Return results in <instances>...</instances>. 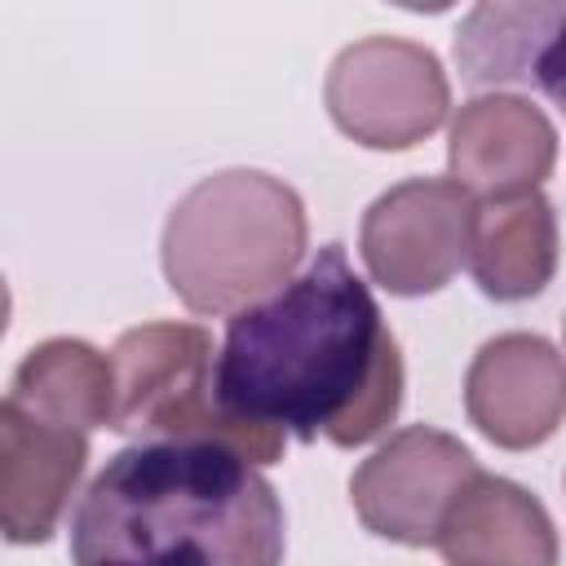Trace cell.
<instances>
[{"mask_svg":"<svg viewBox=\"0 0 566 566\" xmlns=\"http://www.w3.org/2000/svg\"><path fill=\"white\" fill-rule=\"evenodd\" d=\"M557 252H562L557 212L539 190L486 199L473 217L469 270L491 301L539 296L553 283Z\"/></svg>","mask_w":566,"mask_h":566,"instance_id":"obj_12","label":"cell"},{"mask_svg":"<svg viewBox=\"0 0 566 566\" xmlns=\"http://www.w3.org/2000/svg\"><path fill=\"white\" fill-rule=\"evenodd\" d=\"M279 491L217 442L115 451L71 509V566H283Z\"/></svg>","mask_w":566,"mask_h":566,"instance_id":"obj_2","label":"cell"},{"mask_svg":"<svg viewBox=\"0 0 566 566\" xmlns=\"http://www.w3.org/2000/svg\"><path fill=\"white\" fill-rule=\"evenodd\" d=\"M402 385V349L340 243H323L274 296L239 310L217 349V402L301 442L380 438Z\"/></svg>","mask_w":566,"mask_h":566,"instance_id":"obj_1","label":"cell"},{"mask_svg":"<svg viewBox=\"0 0 566 566\" xmlns=\"http://www.w3.org/2000/svg\"><path fill=\"white\" fill-rule=\"evenodd\" d=\"M557 164L553 119L517 93L469 97L447 133V168L469 195L509 199L531 195Z\"/></svg>","mask_w":566,"mask_h":566,"instance_id":"obj_9","label":"cell"},{"mask_svg":"<svg viewBox=\"0 0 566 566\" xmlns=\"http://www.w3.org/2000/svg\"><path fill=\"white\" fill-rule=\"evenodd\" d=\"M433 548L447 566H557L548 509L526 486L482 469L455 495Z\"/></svg>","mask_w":566,"mask_h":566,"instance_id":"obj_11","label":"cell"},{"mask_svg":"<svg viewBox=\"0 0 566 566\" xmlns=\"http://www.w3.org/2000/svg\"><path fill=\"white\" fill-rule=\"evenodd\" d=\"M535 88L566 111V18H562L557 35L548 40V49H544V57L535 66Z\"/></svg>","mask_w":566,"mask_h":566,"instance_id":"obj_15","label":"cell"},{"mask_svg":"<svg viewBox=\"0 0 566 566\" xmlns=\"http://www.w3.org/2000/svg\"><path fill=\"white\" fill-rule=\"evenodd\" d=\"M332 124L367 150H411L442 128L451 84L433 49L402 35H363L345 44L323 84Z\"/></svg>","mask_w":566,"mask_h":566,"instance_id":"obj_5","label":"cell"},{"mask_svg":"<svg viewBox=\"0 0 566 566\" xmlns=\"http://www.w3.org/2000/svg\"><path fill=\"white\" fill-rule=\"evenodd\" d=\"M478 203L451 177H411L371 199L358 226V252L394 296H429L469 261Z\"/></svg>","mask_w":566,"mask_h":566,"instance_id":"obj_6","label":"cell"},{"mask_svg":"<svg viewBox=\"0 0 566 566\" xmlns=\"http://www.w3.org/2000/svg\"><path fill=\"white\" fill-rule=\"evenodd\" d=\"M305 243V203L283 177L226 168L172 203L159 261L177 301L217 318L274 296L301 265Z\"/></svg>","mask_w":566,"mask_h":566,"instance_id":"obj_3","label":"cell"},{"mask_svg":"<svg viewBox=\"0 0 566 566\" xmlns=\"http://www.w3.org/2000/svg\"><path fill=\"white\" fill-rule=\"evenodd\" d=\"M562 327H566V323H562Z\"/></svg>","mask_w":566,"mask_h":566,"instance_id":"obj_16","label":"cell"},{"mask_svg":"<svg viewBox=\"0 0 566 566\" xmlns=\"http://www.w3.org/2000/svg\"><path fill=\"white\" fill-rule=\"evenodd\" d=\"M4 398L57 429H75V433L111 429L115 371L111 358L88 340L53 336L22 354Z\"/></svg>","mask_w":566,"mask_h":566,"instance_id":"obj_13","label":"cell"},{"mask_svg":"<svg viewBox=\"0 0 566 566\" xmlns=\"http://www.w3.org/2000/svg\"><path fill=\"white\" fill-rule=\"evenodd\" d=\"M566 18L562 0H486L469 9L455 31V66L460 80L482 84H535V66Z\"/></svg>","mask_w":566,"mask_h":566,"instance_id":"obj_14","label":"cell"},{"mask_svg":"<svg viewBox=\"0 0 566 566\" xmlns=\"http://www.w3.org/2000/svg\"><path fill=\"white\" fill-rule=\"evenodd\" d=\"M473 478L478 460L460 438L433 424H407L354 469L349 504L371 535L424 548Z\"/></svg>","mask_w":566,"mask_h":566,"instance_id":"obj_7","label":"cell"},{"mask_svg":"<svg viewBox=\"0 0 566 566\" xmlns=\"http://www.w3.org/2000/svg\"><path fill=\"white\" fill-rule=\"evenodd\" d=\"M464 411L504 451L548 442L566 420V358L535 332L491 336L464 371Z\"/></svg>","mask_w":566,"mask_h":566,"instance_id":"obj_8","label":"cell"},{"mask_svg":"<svg viewBox=\"0 0 566 566\" xmlns=\"http://www.w3.org/2000/svg\"><path fill=\"white\" fill-rule=\"evenodd\" d=\"M88 464V433L0 402V526L9 544H44Z\"/></svg>","mask_w":566,"mask_h":566,"instance_id":"obj_10","label":"cell"},{"mask_svg":"<svg viewBox=\"0 0 566 566\" xmlns=\"http://www.w3.org/2000/svg\"><path fill=\"white\" fill-rule=\"evenodd\" d=\"M212 336L199 323H142L111 345V429L137 442H217L248 464H279L287 433L248 424L217 402Z\"/></svg>","mask_w":566,"mask_h":566,"instance_id":"obj_4","label":"cell"}]
</instances>
